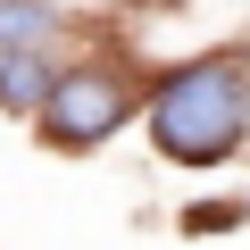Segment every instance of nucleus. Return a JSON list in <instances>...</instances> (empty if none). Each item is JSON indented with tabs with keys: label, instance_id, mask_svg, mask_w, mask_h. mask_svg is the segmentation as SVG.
I'll use <instances>...</instances> for the list:
<instances>
[{
	"label": "nucleus",
	"instance_id": "nucleus-1",
	"mask_svg": "<svg viewBox=\"0 0 250 250\" xmlns=\"http://www.w3.org/2000/svg\"><path fill=\"white\" fill-rule=\"evenodd\" d=\"M242 125H250V83H242V59H192L159 83L150 100V134L167 159L184 167H208L242 142Z\"/></svg>",
	"mask_w": 250,
	"mask_h": 250
},
{
	"label": "nucleus",
	"instance_id": "nucleus-2",
	"mask_svg": "<svg viewBox=\"0 0 250 250\" xmlns=\"http://www.w3.org/2000/svg\"><path fill=\"white\" fill-rule=\"evenodd\" d=\"M125 108H134V100H125V83H117L108 67H83V75L50 83V100H42V125H50V142L83 150V142L117 134V117H125Z\"/></svg>",
	"mask_w": 250,
	"mask_h": 250
},
{
	"label": "nucleus",
	"instance_id": "nucleus-3",
	"mask_svg": "<svg viewBox=\"0 0 250 250\" xmlns=\"http://www.w3.org/2000/svg\"><path fill=\"white\" fill-rule=\"evenodd\" d=\"M42 100H50L42 50H0V108H42Z\"/></svg>",
	"mask_w": 250,
	"mask_h": 250
},
{
	"label": "nucleus",
	"instance_id": "nucleus-4",
	"mask_svg": "<svg viewBox=\"0 0 250 250\" xmlns=\"http://www.w3.org/2000/svg\"><path fill=\"white\" fill-rule=\"evenodd\" d=\"M59 34V9H34V0H0V50H42Z\"/></svg>",
	"mask_w": 250,
	"mask_h": 250
}]
</instances>
